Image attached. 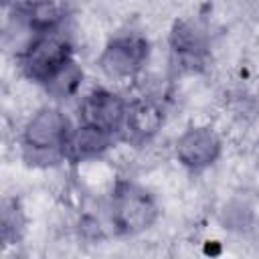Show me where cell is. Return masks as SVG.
I'll return each mask as SVG.
<instances>
[{"label": "cell", "instance_id": "cell-1", "mask_svg": "<svg viewBox=\"0 0 259 259\" xmlns=\"http://www.w3.org/2000/svg\"><path fill=\"white\" fill-rule=\"evenodd\" d=\"M158 204L148 190L132 182H117L111 194V223L121 235H138L154 225Z\"/></svg>", "mask_w": 259, "mask_h": 259}, {"label": "cell", "instance_id": "cell-2", "mask_svg": "<svg viewBox=\"0 0 259 259\" xmlns=\"http://www.w3.org/2000/svg\"><path fill=\"white\" fill-rule=\"evenodd\" d=\"M18 59L22 73L30 81L45 85L65 63L73 59V53L69 40L55 30L32 34V40L22 49Z\"/></svg>", "mask_w": 259, "mask_h": 259}, {"label": "cell", "instance_id": "cell-3", "mask_svg": "<svg viewBox=\"0 0 259 259\" xmlns=\"http://www.w3.org/2000/svg\"><path fill=\"white\" fill-rule=\"evenodd\" d=\"M69 117L59 109L45 105L36 109L22 130L24 148L32 154H57L63 158V146L71 134Z\"/></svg>", "mask_w": 259, "mask_h": 259}, {"label": "cell", "instance_id": "cell-4", "mask_svg": "<svg viewBox=\"0 0 259 259\" xmlns=\"http://www.w3.org/2000/svg\"><path fill=\"white\" fill-rule=\"evenodd\" d=\"M150 55V42L142 34L113 36L101 51L97 65L113 81L134 79L146 65Z\"/></svg>", "mask_w": 259, "mask_h": 259}, {"label": "cell", "instance_id": "cell-5", "mask_svg": "<svg viewBox=\"0 0 259 259\" xmlns=\"http://www.w3.org/2000/svg\"><path fill=\"white\" fill-rule=\"evenodd\" d=\"M127 103L121 95L109 89H93L79 103L81 125L93 127L107 136H115L123 130Z\"/></svg>", "mask_w": 259, "mask_h": 259}, {"label": "cell", "instance_id": "cell-6", "mask_svg": "<svg viewBox=\"0 0 259 259\" xmlns=\"http://www.w3.org/2000/svg\"><path fill=\"white\" fill-rule=\"evenodd\" d=\"M174 150H176L178 162L184 168H188L192 172H200L219 160L223 142L212 127L192 125L180 134Z\"/></svg>", "mask_w": 259, "mask_h": 259}, {"label": "cell", "instance_id": "cell-7", "mask_svg": "<svg viewBox=\"0 0 259 259\" xmlns=\"http://www.w3.org/2000/svg\"><path fill=\"white\" fill-rule=\"evenodd\" d=\"M164 125V109L152 97H140L127 103L123 136L130 144L142 146L150 142Z\"/></svg>", "mask_w": 259, "mask_h": 259}, {"label": "cell", "instance_id": "cell-8", "mask_svg": "<svg viewBox=\"0 0 259 259\" xmlns=\"http://www.w3.org/2000/svg\"><path fill=\"white\" fill-rule=\"evenodd\" d=\"M111 140L113 136H107L103 132H97L93 127L79 123V127H75L69 134L61 154L69 162H87L101 156L111 146Z\"/></svg>", "mask_w": 259, "mask_h": 259}, {"label": "cell", "instance_id": "cell-9", "mask_svg": "<svg viewBox=\"0 0 259 259\" xmlns=\"http://www.w3.org/2000/svg\"><path fill=\"white\" fill-rule=\"evenodd\" d=\"M18 18L32 30V34L55 32L67 18V4L63 2H30L16 6Z\"/></svg>", "mask_w": 259, "mask_h": 259}, {"label": "cell", "instance_id": "cell-10", "mask_svg": "<svg viewBox=\"0 0 259 259\" xmlns=\"http://www.w3.org/2000/svg\"><path fill=\"white\" fill-rule=\"evenodd\" d=\"M170 45H172V51L182 59L196 61L204 55V49H206L204 30L190 20H178L170 32Z\"/></svg>", "mask_w": 259, "mask_h": 259}, {"label": "cell", "instance_id": "cell-11", "mask_svg": "<svg viewBox=\"0 0 259 259\" xmlns=\"http://www.w3.org/2000/svg\"><path fill=\"white\" fill-rule=\"evenodd\" d=\"M81 81H83V69L75 63V59H71V61L65 63L42 87H45L47 93L53 95L55 99H67V97H71V95L77 93Z\"/></svg>", "mask_w": 259, "mask_h": 259}]
</instances>
